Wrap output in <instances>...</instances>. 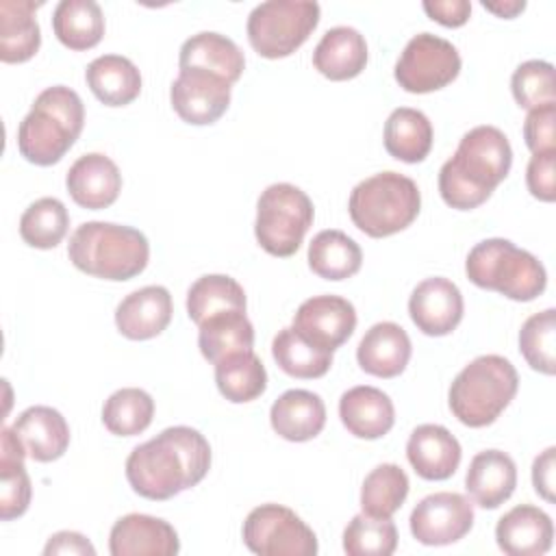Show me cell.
I'll return each mask as SVG.
<instances>
[{"label":"cell","instance_id":"obj_26","mask_svg":"<svg viewBox=\"0 0 556 556\" xmlns=\"http://www.w3.org/2000/svg\"><path fill=\"white\" fill-rule=\"evenodd\" d=\"M313 65L330 80H350L367 65V41L352 26L328 28L313 50Z\"/></svg>","mask_w":556,"mask_h":556},{"label":"cell","instance_id":"obj_3","mask_svg":"<svg viewBox=\"0 0 556 556\" xmlns=\"http://www.w3.org/2000/svg\"><path fill=\"white\" fill-rule=\"evenodd\" d=\"M83 126L85 104L80 96L65 85L48 87L17 126V150L28 163L54 165L80 137Z\"/></svg>","mask_w":556,"mask_h":556},{"label":"cell","instance_id":"obj_44","mask_svg":"<svg viewBox=\"0 0 556 556\" xmlns=\"http://www.w3.org/2000/svg\"><path fill=\"white\" fill-rule=\"evenodd\" d=\"M523 139L532 154L556 152V102L528 113L523 122Z\"/></svg>","mask_w":556,"mask_h":556},{"label":"cell","instance_id":"obj_15","mask_svg":"<svg viewBox=\"0 0 556 556\" xmlns=\"http://www.w3.org/2000/svg\"><path fill=\"white\" fill-rule=\"evenodd\" d=\"M463 308L460 289L443 276L421 280L408 300V315L413 324L428 337L450 334L460 324Z\"/></svg>","mask_w":556,"mask_h":556},{"label":"cell","instance_id":"obj_17","mask_svg":"<svg viewBox=\"0 0 556 556\" xmlns=\"http://www.w3.org/2000/svg\"><path fill=\"white\" fill-rule=\"evenodd\" d=\"M65 185L78 206L100 211L117 200L122 191V174L106 154L89 152L72 163Z\"/></svg>","mask_w":556,"mask_h":556},{"label":"cell","instance_id":"obj_19","mask_svg":"<svg viewBox=\"0 0 556 556\" xmlns=\"http://www.w3.org/2000/svg\"><path fill=\"white\" fill-rule=\"evenodd\" d=\"M406 456L424 480H447L458 469L463 450L445 426L421 424L408 437Z\"/></svg>","mask_w":556,"mask_h":556},{"label":"cell","instance_id":"obj_4","mask_svg":"<svg viewBox=\"0 0 556 556\" xmlns=\"http://www.w3.org/2000/svg\"><path fill=\"white\" fill-rule=\"evenodd\" d=\"M72 265L102 280H130L139 276L150 258L146 235L132 226L113 222H85L67 243Z\"/></svg>","mask_w":556,"mask_h":556},{"label":"cell","instance_id":"obj_18","mask_svg":"<svg viewBox=\"0 0 556 556\" xmlns=\"http://www.w3.org/2000/svg\"><path fill=\"white\" fill-rule=\"evenodd\" d=\"M172 295L161 285H148L128 293L115 308V326L130 341L161 334L172 321Z\"/></svg>","mask_w":556,"mask_h":556},{"label":"cell","instance_id":"obj_1","mask_svg":"<svg viewBox=\"0 0 556 556\" xmlns=\"http://www.w3.org/2000/svg\"><path fill=\"white\" fill-rule=\"evenodd\" d=\"M211 469V445L191 426H172L137 445L126 458V478L146 500H169L195 486Z\"/></svg>","mask_w":556,"mask_h":556},{"label":"cell","instance_id":"obj_35","mask_svg":"<svg viewBox=\"0 0 556 556\" xmlns=\"http://www.w3.org/2000/svg\"><path fill=\"white\" fill-rule=\"evenodd\" d=\"M224 311H245L243 287L226 274L200 276L187 291V313L193 324L224 313Z\"/></svg>","mask_w":556,"mask_h":556},{"label":"cell","instance_id":"obj_49","mask_svg":"<svg viewBox=\"0 0 556 556\" xmlns=\"http://www.w3.org/2000/svg\"><path fill=\"white\" fill-rule=\"evenodd\" d=\"M482 7L500 17H515L517 13H521L526 9V2L523 0H500V2H486L482 0Z\"/></svg>","mask_w":556,"mask_h":556},{"label":"cell","instance_id":"obj_14","mask_svg":"<svg viewBox=\"0 0 556 556\" xmlns=\"http://www.w3.org/2000/svg\"><path fill=\"white\" fill-rule=\"evenodd\" d=\"M291 326L317 348L334 352L352 337L356 311L341 295H313L300 304Z\"/></svg>","mask_w":556,"mask_h":556},{"label":"cell","instance_id":"obj_2","mask_svg":"<svg viewBox=\"0 0 556 556\" xmlns=\"http://www.w3.org/2000/svg\"><path fill=\"white\" fill-rule=\"evenodd\" d=\"M510 165L508 137L495 126H476L463 135L454 156L443 163L439 193L452 208H476L491 198L493 189L508 176Z\"/></svg>","mask_w":556,"mask_h":556},{"label":"cell","instance_id":"obj_39","mask_svg":"<svg viewBox=\"0 0 556 556\" xmlns=\"http://www.w3.org/2000/svg\"><path fill=\"white\" fill-rule=\"evenodd\" d=\"M154 417V400L148 391L124 387L109 395L102 406V424L111 434L135 437L143 432Z\"/></svg>","mask_w":556,"mask_h":556},{"label":"cell","instance_id":"obj_40","mask_svg":"<svg viewBox=\"0 0 556 556\" xmlns=\"http://www.w3.org/2000/svg\"><path fill=\"white\" fill-rule=\"evenodd\" d=\"M70 228V213L56 198H39L20 217V237L37 250L56 248Z\"/></svg>","mask_w":556,"mask_h":556},{"label":"cell","instance_id":"obj_32","mask_svg":"<svg viewBox=\"0 0 556 556\" xmlns=\"http://www.w3.org/2000/svg\"><path fill=\"white\" fill-rule=\"evenodd\" d=\"M382 137L384 148L393 159L419 163L432 148V124L426 113L410 106H400L387 117Z\"/></svg>","mask_w":556,"mask_h":556},{"label":"cell","instance_id":"obj_43","mask_svg":"<svg viewBox=\"0 0 556 556\" xmlns=\"http://www.w3.org/2000/svg\"><path fill=\"white\" fill-rule=\"evenodd\" d=\"M510 89L521 109H539L556 102L554 89V65L541 59L521 63L510 78Z\"/></svg>","mask_w":556,"mask_h":556},{"label":"cell","instance_id":"obj_36","mask_svg":"<svg viewBox=\"0 0 556 556\" xmlns=\"http://www.w3.org/2000/svg\"><path fill=\"white\" fill-rule=\"evenodd\" d=\"M215 382L228 402L243 404L265 393L267 371L263 361L252 350L239 352L215 363Z\"/></svg>","mask_w":556,"mask_h":556},{"label":"cell","instance_id":"obj_16","mask_svg":"<svg viewBox=\"0 0 556 556\" xmlns=\"http://www.w3.org/2000/svg\"><path fill=\"white\" fill-rule=\"evenodd\" d=\"M178 549L176 530L165 519L152 515H124L109 534V552L113 556H174Z\"/></svg>","mask_w":556,"mask_h":556},{"label":"cell","instance_id":"obj_34","mask_svg":"<svg viewBox=\"0 0 556 556\" xmlns=\"http://www.w3.org/2000/svg\"><path fill=\"white\" fill-rule=\"evenodd\" d=\"M363 252L343 230H321L308 243V267L324 280H345L361 269Z\"/></svg>","mask_w":556,"mask_h":556},{"label":"cell","instance_id":"obj_23","mask_svg":"<svg viewBox=\"0 0 556 556\" xmlns=\"http://www.w3.org/2000/svg\"><path fill=\"white\" fill-rule=\"evenodd\" d=\"M20 443L37 463H52L61 458L70 445V426L65 417L52 406H30L11 426Z\"/></svg>","mask_w":556,"mask_h":556},{"label":"cell","instance_id":"obj_8","mask_svg":"<svg viewBox=\"0 0 556 556\" xmlns=\"http://www.w3.org/2000/svg\"><path fill=\"white\" fill-rule=\"evenodd\" d=\"M313 202L300 187L274 182L256 202V241L267 254L287 258L302 245L306 230L313 226Z\"/></svg>","mask_w":556,"mask_h":556},{"label":"cell","instance_id":"obj_6","mask_svg":"<svg viewBox=\"0 0 556 556\" xmlns=\"http://www.w3.org/2000/svg\"><path fill=\"white\" fill-rule=\"evenodd\" d=\"M467 278L515 302H530L545 291L547 274L541 261L513 241L493 237L476 243L465 261Z\"/></svg>","mask_w":556,"mask_h":556},{"label":"cell","instance_id":"obj_9","mask_svg":"<svg viewBox=\"0 0 556 556\" xmlns=\"http://www.w3.org/2000/svg\"><path fill=\"white\" fill-rule=\"evenodd\" d=\"M319 24V4L313 0H267L248 15L250 46L265 59L293 54Z\"/></svg>","mask_w":556,"mask_h":556},{"label":"cell","instance_id":"obj_28","mask_svg":"<svg viewBox=\"0 0 556 556\" xmlns=\"http://www.w3.org/2000/svg\"><path fill=\"white\" fill-rule=\"evenodd\" d=\"M41 2L2 0L0 2V59L4 63H24L41 46V30L35 11Z\"/></svg>","mask_w":556,"mask_h":556},{"label":"cell","instance_id":"obj_41","mask_svg":"<svg viewBox=\"0 0 556 556\" xmlns=\"http://www.w3.org/2000/svg\"><path fill=\"white\" fill-rule=\"evenodd\" d=\"M397 547V528L391 517L356 515L343 530L348 556H391Z\"/></svg>","mask_w":556,"mask_h":556},{"label":"cell","instance_id":"obj_37","mask_svg":"<svg viewBox=\"0 0 556 556\" xmlns=\"http://www.w3.org/2000/svg\"><path fill=\"white\" fill-rule=\"evenodd\" d=\"M271 356L293 378H321L332 365V352L304 339L293 326L282 328L271 341Z\"/></svg>","mask_w":556,"mask_h":556},{"label":"cell","instance_id":"obj_27","mask_svg":"<svg viewBox=\"0 0 556 556\" xmlns=\"http://www.w3.org/2000/svg\"><path fill=\"white\" fill-rule=\"evenodd\" d=\"M178 65L180 70L213 72L232 85L239 80L245 67V59L241 48L230 37L213 30H202L198 35H191L180 46Z\"/></svg>","mask_w":556,"mask_h":556},{"label":"cell","instance_id":"obj_11","mask_svg":"<svg viewBox=\"0 0 556 556\" xmlns=\"http://www.w3.org/2000/svg\"><path fill=\"white\" fill-rule=\"evenodd\" d=\"M460 72L456 46L439 35L419 33L404 46L395 63V80L408 93H430L450 85Z\"/></svg>","mask_w":556,"mask_h":556},{"label":"cell","instance_id":"obj_48","mask_svg":"<svg viewBox=\"0 0 556 556\" xmlns=\"http://www.w3.org/2000/svg\"><path fill=\"white\" fill-rule=\"evenodd\" d=\"M43 554H80V556H96V547L89 543V539L80 532L61 530L52 534L43 547Z\"/></svg>","mask_w":556,"mask_h":556},{"label":"cell","instance_id":"obj_33","mask_svg":"<svg viewBox=\"0 0 556 556\" xmlns=\"http://www.w3.org/2000/svg\"><path fill=\"white\" fill-rule=\"evenodd\" d=\"M52 30L70 50H89L104 35V15L93 0H61L52 13Z\"/></svg>","mask_w":556,"mask_h":556},{"label":"cell","instance_id":"obj_38","mask_svg":"<svg viewBox=\"0 0 556 556\" xmlns=\"http://www.w3.org/2000/svg\"><path fill=\"white\" fill-rule=\"evenodd\" d=\"M408 476L395 463L374 467L361 486V508L371 517H391L408 495Z\"/></svg>","mask_w":556,"mask_h":556},{"label":"cell","instance_id":"obj_29","mask_svg":"<svg viewBox=\"0 0 556 556\" xmlns=\"http://www.w3.org/2000/svg\"><path fill=\"white\" fill-rule=\"evenodd\" d=\"M85 80L93 96L106 106L130 104L141 93L137 65L122 54H102L85 70Z\"/></svg>","mask_w":556,"mask_h":556},{"label":"cell","instance_id":"obj_21","mask_svg":"<svg viewBox=\"0 0 556 556\" xmlns=\"http://www.w3.org/2000/svg\"><path fill=\"white\" fill-rule=\"evenodd\" d=\"M410 352V339L400 324L378 321L363 334L356 358L363 371L376 378H395L406 369Z\"/></svg>","mask_w":556,"mask_h":556},{"label":"cell","instance_id":"obj_12","mask_svg":"<svg viewBox=\"0 0 556 556\" xmlns=\"http://www.w3.org/2000/svg\"><path fill=\"white\" fill-rule=\"evenodd\" d=\"M410 534L424 545H450L473 526V506L463 493L439 491L426 495L410 513Z\"/></svg>","mask_w":556,"mask_h":556},{"label":"cell","instance_id":"obj_25","mask_svg":"<svg viewBox=\"0 0 556 556\" xmlns=\"http://www.w3.org/2000/svg\"><path fill=\"white\" fill-rule=\"evenodd\" d=\"M269 421L274 432L287 441H311L326 426V406L313 391L289 389L271 404Z\"/></svg>","mask_w":556,"mask_h":556},{"label":"cell","instance_id":"obj_10","mask_svg":"<svg viewBox=\"0 0 556 556\" xmlns=\"http://www.w3.org/2000/svg\"><path fill=\"white\" fill-rule=\"evenodd\" d=\"M243 543L261 556H315V532L287 506L261 504L243 521Z\"/></svg>","mask_w":556,"mask_h":556},{"label":"cell","instance_id":"obj_22","mask_svg":"<svg viewBox=\"0 0 556 556\" xmlns=\"http://www.w3.org/2000/svg\"><path fill=\"white\" fill-rule=\"evenodd\" d=\"M339 417L350 434L374 441L393 428L395 408L384 391L369 384H358L341 395Z\"/></svg>","mask_w":556,"mask_h":556},{"label":"cell","instance_id":"obj_45","mask_svg":"<svg viewBox=\"0 0 556 556\" xmlns=\"http://www.w3.org/2000/svg\"><path fill=\"white\" fill-rule=\"evenodd\" d=\"M554 165H556V152H541V154H532L526 169L528 191L543 202H554L556 198Z\"/></svg>","mask_w":556,"mask_h":556},{"label":"cell","instance_id":"obj_20","mask_svg":"<svg viewBox=\"0 0 556 556\" xmlns=\"http://www.w3.org/2000/svg\"><path fill=\"white\" fill-rule=\"evenodd\" d=\"M554 539L552 517L532 504H519L500 517L495 541L508 556H541Z\"/></svg>","mask_w":556,"mask_h":556},{"label":"cell","instance_id":"obj_31","mask_svg":"<svg viewBox=\"0 0 556 556\" xmlns=\"http://www.w3.org/2000/svg\"><path fill=\"white\" fill-rule=\"evenodd\" d=\"M26 450L13 428L0 434V519L11 521L26 513L30 504V478L24 467Z\"/></svg>","mask_w":556,"mask_h":556},{"label":"cell","instance_id":"obj_46","mask_svg":"<svg viewBox=\"0 0 556 556\" xmlns=\"http://www.w3.org/2000/svg\"><path fill=\"white\" fill-rule=\"evenodd\" d=\"M421 7L428 17L450 28L463 26L471 13V2L467 0H424Z\"/></svg>","mask_w":556,"mask_h":556},{"label":"cell","instance_id":"obj_13","mask_svg":"<svg viewBox=\"0 0 556 556\" xmlns=\"http://www.w3.org/2000/svg\"><path fill=\"white\" fill-rule=\"evenodd\" d=\"M230 83L213 72L180 70L169 89L172 109L193 126L217 122L230 104Z\"/></svg>","mask_w":556,"mask_h":556},{"label":"cell","instance_id":"obj_42","mask_svg":"<svg viewBox=\"0 0 556 556\" xmlns=\"http://www.w3.org/2000/svg\"><path fill=\"white\" fill-rule=\"evenodd\" d=\"M554 334H556V311L545 308L541 313L530 315L519 330V352L526 363L545 376L556 371L554 356Z\"/></svg>","mask_w":556,"mask_h":556},{"label":"cell","instance_id":"obj_30","mask_svg":"<svg viewBox=\"0 0 556 556\" xmlns=\"http://www.w3.org/2000/svg\"><path fill=\"white\" fill-rule=\"evenodd\" d=\"M198 345L208 363H219L232 354L250 352L254 345V326L245 311H224L198 326Z\"/></svg>","mask_w":556,"mask_h":556},{"label":"cell","instance_id":"obj_5","mask_svg":"<svg viewBox=\"0 0 556 556\" xmlns=\"http://www.w3.org/2000/svg\"><path fill=\"white\" fill-rule=\"evenodd\" d=\"M519 387L515 365L500 354H484L465 365L450 384L447 402L454 417L469 428L493 424Z\"/></svg>","mask_w":556,"mask_h":556},{"label":"cell","instance_id":"obj_7","mask_svg":"<svg viewBox=\"0 0 556 556\" xmlns=\"http://www.w3.org/2000/svg\"><path fill=\"white\" fill-rule=\"evenodd\" d=\"M419 208V187L413 178L397 172H380L361 180L348 200L354 226L374 239L408 228Z\"/></svg>","mask_w":556,"mask_h":556},{"label":"cell","instance_id":"obj_47","mask_svg":"<svg viewBox=\"0 0 556 556\" xmlns=\"http://www.w3.org/2000/svg\"><path fill=\"white\" fill-rule=\"evenodd\" d=\"M554 473H556V447H547L532 463L534 491L547 502H554Z\"/></svg>","mask_w":556,"mask_h":556},{"label":"cell","instance_id":"obj_24","mask_svg":"<svg viewBox=\"0 0 556 556\" xmlns=\"http://www.w3.org/2000/svg\"><path fill=\"white\" fill-rule=\"evenodd\" d=\"M517 486L515 460L502 450L478 452L467 469L465 489L471 500L482 508H497Z\"/></svg>","mask_w":556,"mask_h":556}]
</instances>
